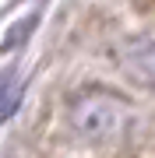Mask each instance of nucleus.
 Segmentation results:
<instances>
[{"label":"nucleus","mask_w":155,"mask_h":158,"mask_svg":"<svg viewBox=\"0 0 155 158\" xmlns=\"http://www.w3.org/2000/svg\"><path fill=\"white\" fill-rule=\"evenodd\" d=\"M67 119H71L78 137H85L92 144H113L127 134V127L134 119V109L116 91H99L95 88V91H81V95L71 98Z\"/></svg>","instance_id":"obj_1"},{"label":"nucleus","mask_w":155,"mask_h":158,"mask_svg":"<svg viewBox=\"0 0 155 158\" xmlns=\"http://www.w3.org/2000/svg\"><path fill=\"white\" fill-rule=\"evenodd\" d=\"M120 63L141 85H155V35H141V39H127L120 49Z\"/></svg>","instance_id":"obj_2"},{"label":"nucleus","mask_w":155,"mask_h":158,"mask_svg":"<svg viewBox=\"0 0 155 158\" xmlns=\"http://www.w3.org/2000/svg\"><path fill=\"white\" fill-rule=\"evenodd\" d=\"M21 81H18V74H0V123H4L7 116H14L18 102H21Z\"/></svg>","instance_id":"obj_3"}]
</instances>
